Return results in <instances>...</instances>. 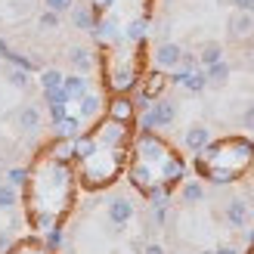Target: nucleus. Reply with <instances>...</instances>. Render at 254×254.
Returning <instances> with one entry per match:
<instances>
[{"mask_svg": "<svg viewBox=\"0 0 254 254\" xmlns=\"http://www.w3.org/2000/svg\"><path fill=\"white\" fill-rule=\"evenodd\" d=\"M74 146L71 139H53L28 168L25 180V214L34 230H56L74 208Z\"/></svg>", "mask_w": 254, "mask_h": 254, "instance_id": "obj_1", "label": "nucleus"}, {"mask_svg": "<svg viewBox=\"0 0 254 254\" xmlns=\"http://www.w3.org/2000/svg\"><path fill=\"white\" fill-rule=\"evenodd\" d=\"M133 143V124L118 121V118H99L96 127L84 136H74V164H78V180L84 189H106L121 177L127 168V155H130Z\"/></svg>", "mask_w": 254, "mask_h": 254, "instance_id": "obj_2", "label": "nucleus"}, {"mask_svg": "<svg viewBox=\"0 0 254 254\" xmlns=\"http://www.w3.org/2000/svg\"><path fill=\"white\" fill-rule=\"evenodd\" d=\"M127 177H130V186L152 205H168L171 192L186 177V161L155 130H139L127 155Z\"/></svg>", "mask_w": 254, "mask_h": 254, "instance_id": "obj_3", "label": "nucleus"}, {"mask_svg": "<svg viewBox=\"0 0 254 254\" xmlns=\"http://www.w3.org/2000/svg\"><path fill=\"white\" fill-rule=\"evenodd\" d=\"M254 164V139L248 136H223V139H211V143L195 152V171L201 180L208 183H236L251 171Z\"/></svg>", "mask_w": 254, "mask_h": 254, "instance_id": "obj_4", "label": "nucleus"}, {"mask_svg": "<svg viewBox=\"0 0 254 254\" xmlns=\"http://www.w3.org/2000/svg\"><path fill=\"white\" fill-rule=\"evenodd\" d=\"M143 44H130V41H115V44H103L99 53V68H103V81L106 90L115 96H127L143 78Z\"/></svg>", "mask_w": 254, "mask_h": 254, "instance_id": "obj_5", "label": "nucleus"}, {"mask_svg": "<svg viewBox=\"0 0 254 254\" xmlns=\"http://www.w3.org/2000/svg\"><path fill=\"white\" fill-rule=\"evenodd\" d=\"M93 9V37L103 44H115L124 37V28L130 22H139V19H149L152 12V0H87Z\"/></svg>", "mask_w": 254, "mask_h": 254, "instance_id": "obj_6", "label": "nucleus"}, {"mask_svg": "<svg viewBox=\"0 0 254 254\" xmlns=\"http://www.w3.org/2000/svg\"><path fill=\"white\" fill-rule=\"evenodd\" d=\"M174 121H177V103L158 96L155 103L139 115V130H158V127H171Z\"/></svg>", "mask_w": 254, "mask_h": 254, "instance_id": "obj_7", "label": "nucleus"}, {"mask_svg": "<svg viewBox=\"0 0 254 254\" xmlns=\"http://www.w3.org/2000/svg\"><path fill=\"white\" fill-rule=\"evenodd\" d=\"M180 59H183V47H180V44H174V41H158V44H155L152 62H155L161 71H174V68H180Z\"/></svg>", "mask_w": 254, "mask_h": 254, "instance_id": "obj_8", "label": "nucleus"}, {"mask_svg": "<svg viewBox=\"0 0 254 254\" xmlns=\"http://www.w3.org/2000/svg\"><path fill=\"white\" fill-rule=\"evenodd\" d=\"M226 28H230V37L233 41H248L254 34V12H233L230 22H226Z\"/></svg>", "mask_w": 254, "mask_h": 254, "instance_id": "obj_9", "label": "nucleus"}, {"mask_svg": "<svg viewBox=\"0 0 254 254\" xmlns=\"http://www.w3.org/2000/svg\"><path fill=\"white\" fill-rule=\"evenodd\" d=\"M223 217H226V223H230L233 230H245V226H248V217H251L248 201H245V198H230V201H226Z\"/></svg>", "mask_w": 254, "mask_h": 254, "instance_id": "obj_10", "label": "nucleus"}, {"mask_svg": "<svg viewBox=\"0 0 254 254\" xmlns=\"http://www.w3.org/2000/svg\"><path fill=\"white\" fill-rule=\"evenodd\" d=\"M133 201L130 198H124V195H118V198H112L109 201V220H112V226H127L133 220Z\"/></svg>", "mask_w": 254, "mask_h": 254, "instance_id": "obj_11", "label": "nucleus"}, {"mask_svg": "<svg viewBox=\"0 0 254 254\" xmlns=\"http://www.w3.org/2000/svg\"><path fill=\"white\" fill-rule=\"evenodd\" d=\"M211 143V130L205 124H189L186 127V133H183V146H186V152H201Z\"/></svg>", "mask_w": 254, "mask_h": 254, "instance_id": "obj_12", "label": "nucleus"}, {"mask_svg": "<svg viewBox=\"0 0 254 254\" xmlns=\"http://www.w3.org/2000/svg\"><path fill=\"white\" fill-rule=\"evenodd\" d=\"M65 56H68L71 68L78 71V74H90V71H93V65H96V56H93V50H87V47H71Z\"/></svg>", "mask_w": 254, "mask_h": 254, "instance_id": "obj_13", "label": "nucleus"}, {"mask_svg": "<svg viewBox=\"0 0 254 254\" xmlns=\"http://www.w3.org/2000/svg\"><path fill=\"white\" fill-rule=\"evenodd\" d=\"M68 19H71V28L87 31V34H90V31H93V25H96L90 3H74V6H71V12H68Z\"/></svg>", "mask_w": 254, "mask_h": 254, "instance_id": "obj_14", "label": "nucleus"}, {"mask_svg": "<svg viewBox=\"0 0 254 254\" xmlns=\"http://www.w3.org/2000/svg\"><path fill=\"white\" fill-rule=\"evenodd\" d=\"M41 121H44V115H41V109H37L34 103L22 106V109H19V115H16L19 130H25V133H34L37 127H41Z\"/></svg>", "mask_w": 254, "mask_h": 254, "instance_id": "obj_15", "label": "nucleus"}, {"mask_svg": "<svg viewBox=\"0 0 254 254\" xmlns=\"http://www.w3.org/2000/svg\"><path fill=\"white\" fill-rule=\"evenodd\" d=\"M106 115H112V118H118V121H127V124H133V115H136V109H133V103L127 96H115L109 103V109H106Z\"/></svg>", "mask_w": 254, "mask_h": 254, "instance_id": "obj_16", "label": "nucleus"}, {"mask_svg": "<svg viewBox=\"0 0 254 254\" xmlns=\"http://www.w3.org/2000/svg\"><path fill=\"white\" fill-rule=\"evenodd\" d=\"M230 74H233V65L226 59H220V62H214V65L205 68V81H208V87H223L230 81Z\"/></svg>", "mask_w": 254, "mask_h": 254, "instance_id": "obj_17", "label": "nucleus"}, {"mask_svg": "<svg viewBox=\"0 0 254 254\" xmlns=\"http://www.w3.org/2000/svg\"><path fill=\"white\" fill-rule=\"evenodd\" d=\"M171 81H168V74H164L161 68L158 71H152V74H146V81H143V87H139V90H143L149 99H152V103H155V99L161 96V90H164V87H168Z\"/></svg>", "mask_w": 254, "mask_h": 254, "instance_id": "obj_18", "label": "nucleus"}, {"mask_svg": "<svg viewBox=\"0 0 254 254\" xmlns=\"http://www.w3.org/2000/svg\"><path fill=\"white\" fill-rule=\"evenodd\" d=\"M6 254H56V251L50 248L47 242H41V239H22V242L9 245Z\"/></svg>", "mask_w": 254, "mask_h": 254, "instance_id": "obj_19", "label": "nucleus"}, {"mask_svg": "<svg viewBox=\"0 0 254 254\" xmlns=\"http://www.w3.org/2000/svg\"><path fill=\"white\" fill-rule=\"evenodd\" d=\"M195 56H198V65L208 68V65H214V62L223 59V44L220 41H208V44H201V50H198Z\"/></svg>", "mask_w": 254, "mask_h": 254, "instance_id": "obj_20", "label": "nucleus"}, {"mask_svg": "<svg viewBox=\"0 0 254 254\" xmlns=\"http://www.w3.org/2000/svg\"><path fill=\"white\" fill-rule=\"evenodd\" d=\"M62 90H65L71 99H81L87 90H90V81H87L84 74H65V78H62Z\"/></svg>", "mask_w": 254, "mask_h": 254, "instance_id": "obj_21", "label": "nucleus"}, {"mask_svg": "<svg viewBox=\"0 0 254 254\" xmlns=\"http://www.w3.org/2000/svg\"><path fill=\"white\" fill-rule=\"evenodd\" d=\"M53 127H56V139H74V136H81V121L71 118V115L53 121Z\"/></svg>", "mask_w": 254, "mask_h": 254, "instance_id": "obj_22", "label": "nucleus"}, {"mask_svg": "<svg viewBox=\"0 0 254 254\" xmlns=\"http://www.w3.org/2000/svg\"><path fill=\"white\" fill-rule=\"evenodd\" d=\"M78 103H81V118H96L99 112H103V96H96L90 90H87Z\"/></svg>", "mask_w": 254, "mask_h": 254, "instance_id": "obj_23", "label": "nucleus"}, {"mask_svg": "<svg viewBox=\"0 0 254 254\" xmlns=\"http://www.w3.org/2000/svg\"><path fill=\"white\" fill-rule=\"evenodd\" d=\"M180 198L186 201V205H198V201L205 198V186H201L198 180H186L180 186Z\"/></svg>", "mask_w": 254, "mask_h": 254, "instance_id": "obj_24", "label": "nucleus"}, {"mask_svg": "<svg viewBox=\"0 0 254 254\" xmlns=\"http://www.w3.org/2000/svg\"><path fill=\"white\" fill-rule=\"evenodd\" d=\"M62 78H65V74H62L59 68H44V71H41V87H44V93L62 87Z\"/></svg>", "mask_w": 254, "mask_h": 254, "instance_id": "obj_25", "label": "nucleus"}, {"mask_svg": "<svg viewBox=\"0 0 254 254\" xmlns=\"http://www.w3.org/2000/svg\"><path fill=\"white\" fill-rule=\"evenodd\" d=\"M16 205H19V192L9 183H0V208L9 211V208H16Z\"/></svg>", "mask_w": 254, "mask_h": 254, "instance_id": "obj_26", "label": "nucleus"}, {"mask_svg": "<svg viewBox=\"0 0 254 254\" xmlns=\"http://www.w3.org/2000/svg\"><path fill=\"white\" fill-rule=\"evenodd\" d=\"M62 25V16H56V12H50V9H44L41 16H37V28L41 31H56Z\"/></svg>", "mask_w": 254, "mask_h": 254, "instance_id": "obj_27", "label": "nucleus"}, {"mask_svg": "<svg viewBox=\"0 0 254 254\" xmlns=\"http://www.w3.org/2000/svg\"><path fill=\"white\" fill-rule=\"evenodd\" d=\"M74 3H78V0H44V9L56 12V16H68Z\"/></svg>", "mask_w": 254, "mask_h": 254, "instance_id": "obj_28", "label": "nucleus"}, {"mask_svg": "<svg viewBox=\"0 0 254 254\" xmlns=\"http://www.w3.org/2000/svg\"><path fill=\"white\" fill-rule=\"evenodd\" d=\"M9 84H12V87H19V90H28V87H31V71H25V68H12V71H9Z\"/></svg>", "mask_w": 254, "mask_h": 254, "instance_id": "obj_29", "label": "nucleus"}, {"mask_svg": "<svg viewBox=\"0 0 254 254\" xmlns=\"http://www.w3.org/2000/svg\"><path fill=\"white\" fill-rule=\"evenodd\" d=\"M25 180H28V168H9V171H6V183H9L12 189H22Z\"/></svg>", "mask_w": 254, "mask_h": 254, "instance_id": "obj_30", "label": "nucleus"}, {"mask_svg": "<svg viewBox=\"0 0 254 254\" xmlns=\"http://www.w3.org/2000/svg\"><path fill=\"white\" fill-rule=\"evenodd\" d=\"M242 127L254 133V103H248V106H245V112H242Z\"/></svg>", "mask_w": 254, "mask_h": 254, "instance_id": "obj_31", "label": "nucleus"}, {"mask_svg": "<svg viewBox=\"0 0 254 254\" xmlns=\"http://www.w3.org/2000/svg\"><path fill=\"white\" fill-rule=\"evenodd\" d=\"M230 6L239 12H254V0H230Z\"/></svg>", "mask_w": 254, "mask_h": 254, "instance_id": "obj_32", "label": "nucleus"}, {"mask_svg": "<svg viewBox=\"0 0 254 254\" xmlns=\"http://www.w3.org/2000/svg\"><path fill=\"white\" fill-rule=\"evenodd\" d=\"M139 254H164V245H158V242H149V245H143V248H139Z\"/></svg>", "mask_w": 254, "mask_h": 254, "instance_id": "obj_33", "label": "nucleus"}, {"mask_svg": "<svg viewBox=\"0 0 254 254\" xmlns=\"http://www.w3.org/2000/svg\"><path fill=\"white\" fill-rule=\"evenodd\" d=\"M211 254H239V248H233V245H223V248H217V251H211Z\"/></svg>", "mask_w": 254, "mask_h": 254, "instance_id": "obj_34", "label": "nucleus"}, {"mask_svg": "<svg viewBox=\"0 0 254 254\" xmlns=\"http://www.w3.org/2000/svg\"><path fill=\"white\" fill-rule=\"evenodd\" d=\"M9 248V233H0V251Z\"/></svg>", "mask_w": 254, "mask_h": 254, "instance_id": "obj_35", "label": "nucleus"}, {"mask_svg": "<svg viewBox=\"0 0 254 254\" xmlns=\"http://www.w3.org/2000/svg\"><path fill=\"white\" fill-rule=\"evenodd\" d=\"M6 53H9V47H6L3 37H0V59H6Z\"/></svg>", "mask_w": 254, "mask_h": 254, "instance_id": "obj_36", "label": "nucleus"}, {"mask_svg": "<svg viewBox=\"0 0 254 254\" xmlns=\"http://www.w3.org/2000/svg\"><path fill=\"white\" fill-rule=\"evenodd\" d=\"M251 254H254V245H251Z\"/></svg>", "mask_w": 254, "mask_h": 254, "instance_id": "obj_37", "label": "nucleus"}, {"mask_svg": "<svg viewBox=\"0 0 254 254\" xmlns=\"http://www.w3.org/2000/svg\"><path fill=\"white\" fill-rule=\"evenodd\" d=\"M25 3H28V0H25Z\"/></svg>", "mask_w": 254, "mask_h": 254, "instance_id": "obj_38", "label": "nucleus"}]
</instances>
